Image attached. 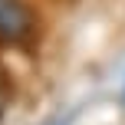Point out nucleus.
<instances>
[{
    "instance_id": "f257e3e1",
    "label": "nucleus",
    "mask_w": 125,
    "mask_h": 125,
    "mask_svg": "<svg viewBox=\"0 0 125 125\" xmlns=\"http://www.w3.org/2000/svg\"><path fill=\"white\" fill-rule=\"evenodd\" d=\"M30 36H33V13L20 0H0V40L26 43Z\"/></svg>"
}]
</instances>
